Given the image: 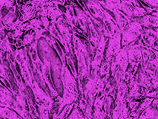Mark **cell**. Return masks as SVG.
I'll list each match as a JSON object with an SVG mask.
<instances>
[{
  "instance_id": "11",
  "label": "cell",
  "mask_w": 158,
  "mask_h": 119,
  "mask_svg": "<svg viewBox=\"0 0 158 119\" xmlns=\"http://www.w3.org/2000/svg\"><path fill=\"white\" fill-rule=\"evenodd\" d=\"M138 22L143 27H145V28H148L149 27H152V28L157 27V16L154 15L146 14L143 17H141V19Z\"/></svg>"
},
{
  "instance_id": "14",
  "label": "cell",
  "mask_w": 158,
  "mask_h": 119,
  "mask_svg": "<svg viewBox=\"0 0 158 119\" xmlns=\"http://www.w3.org/2000/svg\"><path fill=\"white\" fill-rule=\"evenodd\" d=\"M14 4V0H0V9L2 7H7V8H11Z\"/></svg>"
},
{
  "instance_id": "19",
  "label": "cell",
  "mask_w": 158,
  "mask_h": 119,
  "mask_svg": "<svg viewBox=\"0 0 158 119\" xmlns=\"http://www.w3.org/2000/svg\"><path fill=\"white\" fill-rule=\"evenodd\" d=\"M131 1H135V0H131Z\"/></svg>"
},
{
  "instance_id": "1",
  "label": "cell",
  "mask_w": 158,
  "mask_h": 119,
  "mask_svg": "<svg viewBox=\"0 0 158 119\" xmlns=\"http://www.w3.org/2000/svg\"><path fill=\"white\" fill-rule=\"evenodd\" d=\"M143 30V26L137 20L130 22L120 32L123 35V39L121 40L123 46L126 47L128 44L136 41V40L141 35Z\"/></svg>"
},
{
  "instance_id": "10",
  "label": "cell",
  "mask_w": 158,
  "mask_h": 119,
  "mask_svg": "<svg viewBox=\"0 0 158 119\" xmlns=\"http://www.w3.org/2000/svg\"><path fill=\"white\" fill-rule=\"evenodd\" d=\"M113 13L115 14L116 23L117 24V26H118L119 29H120V31L121 32L131 20L124 13L121 12L118 9L115 10Z\"/></svg>"
},
{
  "instance_id": "4",
  "label": "cell",
  "mask_w": 158,
  "mask_h": 119,
  "mask_svg": "<svg viewBox=\"0 0 158 119\" xmlns=\"http://www.w3.org/2000/svg\"><path fill=\"white\" fill-rule=\"evenodd\" d=\"M87 8L91 12L95 19H100L102 20L104 19L106 14L107 12L104 10L97 1H89L88 0Z\"/></svg>"
},
{
  "instance_id": "7",
  "label": "cell",
  "mask_w": 158,
  "mask_h": 119,
  "mask_svg": "<svg viewBox=\"0 0 158 119\" xmlns=\"http://www.w3.org/2000/svg\"><path fill=\"white\" fill-rule=\"evenodd\" d=\"M47 10H48V17L51 19V22L52 23H55L56 21L57 20L59 17H60L63 13H62L61 11L59 8L58 5H56L55 3L54 0L53 1H51L49 2L48 5L47 6Z\"/></svg>"
},
{
  "instance_id": "9",
  "label": "cell",
  "mask_w": 158,
  "mask_h": 119,
  "mask_svg": "<svg viewBox=\"0 0 158 119\" xmlns=\"http://www.w3.org/2000/svg\"><path fill=\"white\" fill-rule=\"evenodd\" d=\"M115 63L121 66L125 71L128 65V53L127 49L124 47L123 49H121L117 54H115Z\"/></svg>"
},
{
  "instance_id": "18",
  "label": "cell",
  "mask_w": 158,
  "mask_h": 119,
  "mask_svg": "<svg viewBox=\"0 0 158 119\" xmlns=\"http://www.w3.org/2000/svg\"><path fill=\"white\" fill-rule=\"evenodd\" d=\"M89 1H96V0H89Z\"/></svg>"
},
{
  "instance_id": "3",
  "label": "cell",
  "mask_w": 158,
  "mask_h": 119,
  "mask_svg": "<svg viewBox=\"0 0 158 119\" xmlns=\"http://www.w3.org/2000/svg\"><path fill=\"white\" fill-rule=\"evenodd\" d=\"M56 25H57V28L60 31V34H61L63 39L65 40V41L67 43L68 45H71V33L70 32L69 29V25L67 23L65 19L63 18L59 17L57 20L56 21Z\"/></svg>"
},
{
  "instance_id": "16",
  "label": "cell",
  "mask_w": 158,
  "mask_h": 119,
  "mask_svg": "<svg viewBox=\"0 0 158 119\" xmlns=\"http://www.w3.org/2000/svg\"><path fill=\"white\" fill-rule=\"evenodd\" d=\"M143 2H146V4L151 5V6H154L157 8V0H142Z\"/></svg>"
},
{
  "instance_id": "8",
  "label": "cell",
  "mask_w": 158,
  "mask_h": 119,
  "mask_svg": "<svg viewBox=\"0 0 158 119\" xmlns=\"http://www.w3.org/2000/svg\"><path fill=\"white\" fill-rule=\"evenodd\" d=\"M63 14L65 16V20L69 26L71 28L77 27V19L73 5H66V11L65 13H63Z\"/></svg>"
},
{
  "instance_id": "13",
  "label": "cell",
  "mask_w": 158,
  "mask_h": 119,
  "mask_svg": "<svg viewBox=\"0 0 158 119\" xmlns=\"http://www.w3.org/2000/svg\"><path fill=\"white\" fill-rule=\"evenodd\" d=\"M49 29H50L49 31H50V34H51V35L52 36V37H54L55 39L58 40L59 41H60V43H61L62 45L65 46L66 52L69 53L70 49H69V45H68L67 43L65 41V40L63 39V37H62L61 34H60V32L56 30V26H55V23L51 24V25L50 26V28H49Z\"/></svg>"
},
{
  "instance_id": "12",
  "label": "cell",
  "mask_w": 158,
  "mask_h": 119,
  "mask_svg": "<svg viewBox=\"0 0 158 119\" xmlns=\"http://www.w3.org/2000/svg\"><path fill=\"white\" fill-rule=\"evenodd\" d=\"M97 2L101 6L114 12L115 10L118 9L120 5L121 0H98Z\"/></svg>"
},
{
  "instance_id": "5",
  "label": "cell",
  "mask_w": 158,
  "mask_h": 119,
  "mask_svg": "<svg viewBox=\"0 0 158 119\" xmlns=\"http://www.w3.org/2000/svg\"><path fill=\"white\" fill-rule=\"evenodd\" d=\"M73 6H74V10L76 12V16L77 19V24H79L80 25V28L82 29L85 33H88L87 29L89 28V19L88 16L86 15V14L84 11L80 9V8L77 6V5H73Z\"/></svg>"
},
{
  "instance_id": "2",
  "label": "cell",
  "mask_w": 158,
  "mask_h": 119,
  "mask_svg": "<svg viewBox=\"0 0 158 119\" xmlns=\"http://www.w3.org/2000/svg\"><path fill=\"white\" fill-rule=\"evenodd\" d=\"M121 32H117L114 36H111L109 40V44L106 52V60L111 61L114 56L121 49Z\"/></svg>"
},
{
  "instance_id": "15",
  "label": "cell",
  "mask_w": 158,
  "mask_h": 119,
  "mask_svg": "<svg viewBox=\"0 0 158 119\" xmlns=\"http://www.w3.org/2000/svg\"><path fill=\"white\" fill-rule=\"evenodd\" d=\"M34 38V33H32L31 34H27V35L25 36L23 40V43L24 45H27V44L31 43V42L33 41Z\"/></svg>"
},
{
  "instance_id": "6",
  "label": "cell",
  "mask_w": 158,
  "mask_h": 119,
  "mask_svg": "<svg viewBox=\"0 0 158 119\" xmlns=\"http://www.w3.org/2000/svg\"><path fill=\"white\" fill-rule=\"evenodd\" d=\"M106 40L105 38V36H101L100 42H99L98 45L97 47V51H96V55H95L94 59L92 62V66L94 69L100 66L102 60V57H103L104 54V50L105 47H106Z\"/></svg>"
},
{
  "instance_id": "17",
  "label": "cell",
  "mask_w": 158,
  "mask_h": 119,
  "mask_svg": "<svg viewBox=\"0 0 158 119\" xmlns=\"http://www.w3.org/2000/svg\"><path fill=\"white\" fill-rule=\"evenodd\" d=\"M5 29V26L2 23V16L1 14H0V32H2Z\"/></svg>"
}]
</instances>
